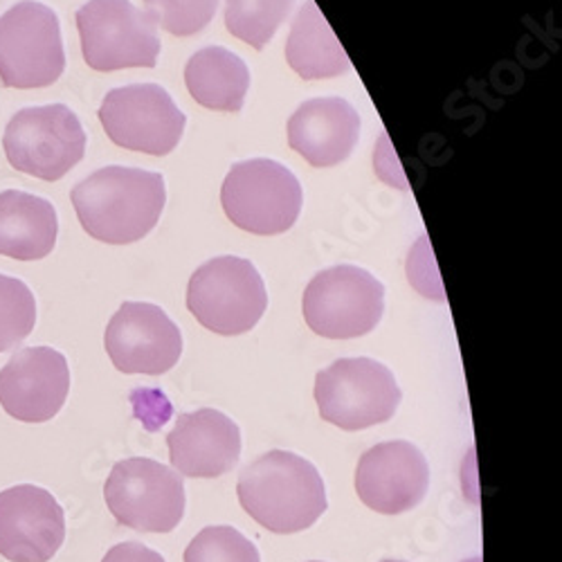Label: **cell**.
<instances>
[{
	"mask_svg": "<svg viewBox=\"0 0 562 562\" xmlns=\"http://www.w3.org/2000/svg\"><path fill=\"white\" fill-rule=\"evenodd\" d=\"M77 218L92 239L128 246L158 225L167 203L165 178L131 167H104L83 178L70 194Z\"/></svg>",
	"mask_w": 562,
	"mask_h": 562,
	"instance_id": "1",
	"label": "cell"
},
{
	"mask_svg": "<svg viewBox=\"0 0 562 562\" xmlns=\"http://www.w3.org/2000/svg\"><path fill=\"white\" fill-rule=\"evenodd\" d=\"M237 495L257 525L279 536L306 531L326 510V491L317 468L286 450H270L248 463Z\"/></svg>",
	"mask_w": 562,
	"mask_h": 562,
	"instance_id": "2",
	"label": "cell"
},
{
	"mask_svg": "<svg viewBox=\"0 0 562 562\" xmlns=\"http://www.w3.org/2000/svg\"><path fill=\"white\" fill-rule=\"evenodd\" d=\"M401 401L394 373L371 358H340L315 376L319 416L347 432L387 424Z\"/></svg>",
	"mask_w": 562,
	"mask_h": 562,
	"instance_id": "3",
	"label": "cell"
},
{
	"mask_svg": "<svg viewBox=\"0 0 562 562\" xmlns=\"http://www.w3.org/2000/svg\"><path fill=\"white\" fill-rule=\"evenodd\" d=\"M187 308L218 336H241L255 329L268 308L266 284L252 261L216 257L203 263L187 286Z\"/></svg>",
	"mask_w": 562,
	"mask_h": 562,
	"instance_id": "4",
	"label": "cell"
},
{
	"mask_svg": "<svg viewBox=\"0 0 562 562\" xmlns=\"http://www.w3.org/2000/svg\"><path fill=\"white\" fill-rule=\"evenodd\" d=\"M64 68L61 23L53 8L21 0L0 16V83L16 90L48 88Z\"/></svg>",
	"mask_w": 562,
	"mask_h": 562,
	"instance_id": "5",
	"label": "cell"
},
{
	"mask_svg": "<svg viewBox=\"0 0 562 562\" xmlns=\"http://www.w3.org/2000/svg\"><path fill=\"white\" fill-rule=\"evenodd\" d=\"M221 203L237 227L259 237H274L289 232L300 218L302 184L289 167L255 158L229 169Z\"/></svg>",
	"mask_w": 562,
	"mask_h": 562,
	"instance_id": "6",
	"label": "cell"
},
{
	"mask_svg": "<svg viewBox=\"0 0 562 562\" xmlns=\"http://www.w3.org/2000/svg\"><path fill=\"white\" fill-rule=\"evenodd\" d=\"M302 311L313 334L322 338H362L376 329L383 317L385 286L364 268L334 266L311 279Z\"/></svg>",
	"mask_w": 562,
	"mask_h": 562,
	"instance_id": "7",
	"label": "cell"
},
{
	"mask_svg": "<svg viewBox=\"0 0 562 562\" xmlns=\"http://www.w3.org/2000/svg\"><path fill=\"white\" fill-rule=\"evenodd\" d=\"M83 61L98 72L154 68L160 55L156 21L131 0H88L77 12Z\"/></svg>",
	"mask_w": 562,
	"mask_h": 562,
	"instance_id": "8",
	"label": "cell"
},
{
	"mask_svg": "<svg viewBox=\"0 0 562 562\" xmlns=\"http://www.w3.org/2000/svg\"><path fill=\"white\" fill-rule=\"evenodd\" d=\"M8 162L32 178L57 182L83 160L86 133L64 104L19 111L3 133Z\"/></svg>",
	"mask_w": 562,
	"mask_h": 562,
	"instance_id": "9",
	"label": "cell"
},
{
	"mask_svg": "<svg viewBox=\"0 0 562 562\" xmlns=\"http://www.w3.org/2000/svg\"><path fill=\"white\" fill-rule=\"evenodd\" d=\"M104 499L120 525L143 533H171L184 515V482L169 465L133 457L113 465Z\"/></svg>",
	"mask_w": 562,
	"mask_h": 562,
	"instance_id": "10",
	"label": "cell"
},
{
	"mask_svg": "<svg viewBox=\"0 0 562 562\" xmlns=\"http://www.w3.org/2000/svg\"><path fill=\"white\" fill-rule=\"evenodd\" d=\"M100 122L117 147L167 156L178 147L187 120L162 86L133 83L109 92Z\"/></svg>",
	"mask_w": 562,
	"mask_h": 562,
	"instance_id": "11",
	"label": "cell"
},
{
	"mask_svg": "<svg viewBox=\"0 0 562 562\" xmlns=\"http://www.w3.org/2000/svg\"><path fill=\"white\" fill-rule=\"evenodd\" d=\"M104 347L117 371L160 376L178 364L182 334L160 306L124 302L106 326Z\"/></svg>",
	"mask_w": 562,
	"mask_h": 562,
	"instance_id": "12",
	"label": "cell"
},
{
	"mask_svg": "<svg viewBox=\"0 0 562 562\" xmlns=\"http://www.w3.org/2000/svg\"><path fill=\"white\" fill-rule=\"evenodd\" d=\"M70 392V367L53 347L16 351L0 369V407L21 424L55 418Z\"/></svg>",
	"mask_w": 562,
	"mask_h": 562,
	"instance_id": "13",
	"label": "cell"
},
{
	"mask_svg": "<svg viewBox=\"0 0 562 562\" xmlns=\"http://www.w3.org/2000/svg\"><path fill=\"white\" fill-rule=\"evenodd\" d=\"M430 486L426 454L409 441H387L369 448L356 471L360 502L383 515H401L424 502Z\"/></svg>",
	"mask_w": 562,
	"mask_h": 562,
	"instance_id": "14",
	"label": "cell"
},
{
	"mask_svg": "<svg viewBox=\"0 0 562 562\" xmlns=\"http://www.w3.org/2000/svg\"><path fill=\"white\" fill-rule=\"evenodd\" d=\"M66 540L61 504L41 486L0 493V555L10 562H48Z\"/></svg>",
	"mask_w": 562,
	"mask_h": 562,
	"instance_id": "15",
	"label": "cell"
},
{
	"mask_svg": "<svg viewBox=\"0 0 562 562\" xmlns=\"http://www.w3.org/2000/svg\"><path fill=\"white\" fill-rule=\"evenodd\" d=\"M173 471L182 477L214 480L241 459V430L218 409H196L176 418L167 437Z\"/></svg>",
	"mask_w": 562,
	"mask_h": 562,
	"instance_id": "16",
	"label": "cell"
},
{
	"mask_svg": "<svg viewBox=\"0 0 562 562\" xmlns=\"http://www.w3.org/2000/svg\"><path fill=\"white\" fill-rule=\"evenodd\" d=\"M360 137V115L342 98L304 102L289 122V145L311 167H336L351 156Z\"/></svg>",
	"mask_w": 562,
	"mask_h": 562,
	"instance_id": "17",
	"label": "cell"
},
{
	"mask_svg": "<svg viewBox=\"0 0 562 562\" xmlns=\"http://www.w3.org/2000/svg\"><path fill=\"white\" fill-rule=\"evenodd\" d=\"M59 218L48 199L8 190L0 194V257L38 261L57 246Z\"/></svg>",
	"mask_w": 562,
	"mask_h": 562,
	"instance_id": "18",
	"label": "cell"
},
{
	"mask_svg": "<svg viewBox=\"0 0 562 562\" xmlns=\"http://www.w3.org/2000/svg\"><path fill=\"white\" fill-rule=\"evenodd\" d=\"M184 83L201 106L239 113L250 88V70L234 53L212 45L187 61Z\"/></svg>",
	"mask_w": 562,
	"mask_h": 562,
	"instance_id": "19",
	"label": "cell"
},
{
	"mask_svg": "<svg viewBox=\"0 0 562 562\" xmlns=\"http://www.w3.org/2000/svg\"><path fill=\"white\" fill-rule=\"evenodd\" d=\"M286 61L306 81L329 79L351 70V61L340 41L313 0L300 8L293 21L286 41Z\"/></svg>",
	"mask_w": 562,
	"mask_h": 562,
	"instance_id": "20",
	"label": "cell"
},
{
	"mask_svg": "<svg viewBox=\"0 0 562 562\" xmlns=\"http://www.w3.org/2000/svg\"><path fill=\"white\" fill-rule=\"evenodd\" d=\"M293 5L295 0H225V27L255 50H263Z\"/></svg>",
	"mask_w": 562,
	"mask_h": 562,
	"instance_id": "21",
	"label": "cell"
},
{
	"mask_svg": "<svg viewBox=\"0 0 562 562\" xmlns=\"http://www.w3.org/2000/svg\"><path fill=\"white\" fill-rule=\"evenodd\" d=\"M36 324L34 293L21 279L0 274V353L16 349Z\"/></svg>",
	"mask_w": 562,
	"mask_h": 562,
	"instance_id": "22",
	"label": "cell"
},
{
	"mask_svg": "<svg viewBox=\"0 0 562 562\" xmlns=\"http://www.w3.org/2000/svg\"><path fill=\"white\" fill-rule=\"evenodd\" d=\"M184 562H261V558L241 531L207 527L184 549Z\"/></svg>",
	"mask_w": 562,
	"mask_h": 562,
	"instance_id": "23",
	"label": "cell"
},
{
	"mask_svg": "<svg viewBox=\"0 0 562 562\" xmlns=\"http://www.w3.org/2000/svg\"><path fill=\"white\" fill-rule=\"evenodd\" d=\"M147 14L173 36L203 32L218 8V0H145Z\"/></svg>",
	"mask_w": 562,
	"mask_h": 562,
	"instance_id": "24",
	"label": "cell"
},
{
	"mask_svg": "<svg viewBox=\"0 0 562 562\" xmlns=\"http://www.w3.org/2000/svg\"><path fill=\"white\" fill-rule=\"evenodd\" d=\"M102 562H165V558L139 542H122L115 544Z\"/></svg>",
	"mask_w": 562,
	"mask_h": 562,
	"instance_id": "25",
	"label": "cell"
},
{
	"mask_svg": "<svg viewBox=\"0 0 562 562\" xmlns=\"http://www.w3.org/2000/svg\"><path fill=\"white\" fill-rule=\"evenodd\" d=\"M383 562H403V560H383Z\"/></svg>",
	"mask_w": 562,
	"mask_h": 562,
	"instance_id": "26",
	"label": "cell"
},
{
	"mask_svg": "<svg viewBox=\"0 0 562 562\" xmlns=\"http://www.w3.org/2000/svg\"><path fill=\"white\" fill-rule=\"evenodd\" d=\"M468 562H480V558H475V560H468Z\"/></svg>",
	"mask_w": 562,
	"mask_h": 562,
	"instance_id": "27",
	"label": "cell"
},
{
	"mask_svg": "<svg viewBox=\"0 0 562 562\" xmlns=\"http://www.w3.org/2000/svg\"><path fill=\"white\" fill-rule=\"evenodd\" d=\"M311 562H319V560H311Z\"/></svg>",
	"mask_w": 562,
	"mask_h": 562,
	"instance_id": "28",
	"label": "cell"
}]
</instances>
